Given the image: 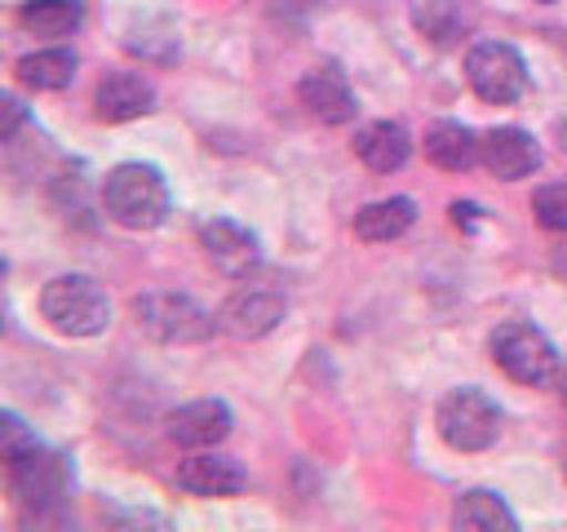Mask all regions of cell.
I'll use <instances>...</instances> for the list:
<instances>
[{"label":"cell","instance_id":"8","mask_svg":"<svg viewBox=\"0 0 567 532\" xmlns=\"http://www.w3.org/2000/svg\"><path fill=\"white\" fill-rule=\"evenodd\" d=\"M279 319H284V293L266 288V284H244L239 293L226 297V306L217 315V324L230 337H266Z\"/></svg>","mask_w":567,"mask_h":532},{"label":"cell","instance_id":"4","mask_svg":"<svg viewBox=\"0 0 567 532\" xmlns=\"http://www.w3.org/2000/svg\"><path fill=\"white\" fill-rule=\"evenodd\" d=\"M492 359H496V368L509 377V381H518V386H540V381H549L554 377V368H558V355H554V341L536 328V324H501L496 332H492Z\"/></svg>","mask_w":567,"mask_h":532},{"label":"cell","instance_id":"21","mask_svg":"<svg viewBox=\"0 0 567 532\" xmlns=\"http://www.w3.org/2000/svg\"><path fill=\"white\" fill-rule=\"evenodd\" d=\"M18 80L27 89H66L75 80V53L71 49H44V53H27L18 62Z\"/></svg>","mask_w":567,"mask_h":532},{"label":"cell","instance_id":"25","mask_svg":"<svg viewBox=\"0 0 567 532\" xmlns=\"http://www.w3.org/2000/svg\"><path fill=\"white\" fill-rule=\"evenodd\" d=\"M563 399H567V377H563Z\"/></svg>","mask_w":567,"mask_h":532},{"label":"cell","instance_id":"18","mask_svg":"<svg viewBox=\"0 0 567 532\" xmlns=\"http://www.w3.org/2000/svg\"><path fill=\"white\" fill-rule=\"evenodd\" d=\"M408 13H412V27L434 44H452L456 35L470 31L465 0H408Z\"/></svg>","mask_w":567,"mask_h":532},{"label":"cell","instance_id":"11","mask_svg":"<svg viewBox=\"0 0 567 532\" xmlns=\"http://www.w3.org/2000/svg\"><path fill=\"white\" fill-rule=\"evenodd\" d=\"M301 106L319 120V124H346L354 120V93L346 84V75L337 66H315L301 84H297Z\"/></svg>","mask_w":567,"mask_h":532},{"label":"cell","instance_id":"9","mask_svg":"<svg viewBox=\"0 0 567 532\" xmlns=\"http://www.w3.org/2000/svg\"><path fill=\"white\" fill-rule=\"evenodd\" d=\"M478 160H483V168L492 177L518 182V177H527V173L540 168V146H536L532 133H523V129L509 124V129H492V133L478 137Z\"/></svg>","mask_w":567,"mask_h":532},{"label":"cell","instance_id":"17","mask_svg":"<svg viewBox=\"0 0 567 532\" xmlns=\"http://www.w3.org/2000/svg\"><path fill=\"white\" fill-rule=\"evenodd\" d=\"M412 222H416V204L408 195H390V200H377V204H368V208L354 213V235L363 244H390Z\"/></svg>","mask_w":567,"mask_h":532},{"label":"cell","instance_id":"22","mask_svg":"<svg viewBox=\"0 0 567 532\" xmlns=\"http://www.w3.org/2000/svg\"><path fill=\"white\" fill-rule=\"evenodd\" d=\"M532 213L545 231H567V182H549V186H536L532 195Z\"/></svg>","mask_w":567,"mask_h":532},{"label":"cell","instance_id":"16","mask_svg":"<svg viewBox=\"0 0 567 532\" xmlns=\"http://www.w3.org/2000/svg\"><path fill=\"white\" fill-rule=\"evenodd\" d=\"M425 160L443 173H465L478 164V137L456 120H439L425 129Z\"/></svg>","mask_w":567,"mask_h":532},{"label":"cell","instance_id":"26","mask_svg":"<svg viewBox=\"0 0 567 532\" xmlns=\"http://www.w3.org/2000/svg\"><path fill=\"white\" fill-rule=\"evenodd\" d=\"M540 4H549V0H540Z\"/></svg>","mask_w":567,"mask_h":532},{"label":"cell","instance_id":"15","mask_svg":"<svg viewBox=\"0 0 567 532\" xmlns=\"http://www.w3.org/2000/svg\"><path fill=\"white\" fill-rule=\"evenodd\" d=\"M354 151H359V160H363L372 173H399V168L408 164L412 142H408V129H403V124H394V120H372V124H363V129L354 133Z\"/></svg>","mask_w":567,"mask_h":532},{"label":"cell","instance_id":"12","mask_svg":"<svg viewBox=\"0 0 567 532\" xmlns=\"http://www.w3.org/2000/svg\"><path fill=\"white\" fill-rule=\"evenodd\" d=\"M230 434V408L221 399H195L168 417V439L182 448H213Z\"/></svg>","mask_w":567,"mask_h":532},{"label":"cell","instance_id":"19","mask_svg":"<svg viewBox=\"0 0 567 532\" xmlns=\"http://www.w3.org/2000/svg\"><path fill=\"white\" fill-rule=\"evenodd\" d=\"M84 18V4L80 0H27L18 9V27L31 31V35H44V40H58V35H71Z\"/></svg>","mask_w":567,"mask_h":532},{"label":"cell","instance_id":"23","mask_svg":"<svg viewBox=\"0 0 567 532\" xmlns=\"http://www.w3.org/2000/svg\"><path fill=\"white\" fill-rule=\"evenodd\" d=\"M0 434H4V443H0L4 461H9L13 452H22V448H31V443H35V439H31V430L22 426V417H13V412H4V417H0Z\"/></svg>","mask_w":567,"mask_h":532},{"label":"cell","instance_id":"13","mask_svg":"<svg viewBox=\"0 0 567 532\" xmlns=\"http://www.w3.org/2000/svg\"><path fill=\"white\" fill-rule=\"evenodd\" d=\"M93 106H97V115L111 120V124L137 120V115H146V111L155 106V89H151V80L137 75V71H111V75L97 84Z\"/></svg>","mask_w":567,"mask_h":532},{"label":"cell","instance_id":"6","mask_svg":"<svg viewBox=\"0 0 567 532\" xmlns=\"http://www.w3.org/2000/svg\"><path fill=\"white\" fill-rule=\"evenodd\" d=\"M496 426H501L496 403L474 386H461L439 403V434L456 452H483L496 439Z\"/></svg>","mask_w":567,"mask_h":532},{"label":"cell","instance_id":"2","mask_svg":"<svg viewBox=\"0 0 567 532\" xmlns=\"http://www.w3.org/2000/svg\"><path fill=\"white\" fill-rule=\"evenodd\" d=\"M40 315L66 337H93L111 319V301L89 275H58L40 293Z\"/></svg>","mask_w":567,"mask_h":532},{"label":"cell","instance_id":"5","mask_svg":"<svg viewBox=\"0 0 567 532\" xmlns=\"http://www.w3.org/2000/svg\"><path fill=\"white\" fill-rule=\"evenodd\" d=\"M133 319L155 341H204L213 332V315L186 293H142Z\"/></svg>","mask_w":567,"mask_h":532},{"label":"cell","instance_id":"14","mask_svg":"<svg viewBox=\"0 0 567 532\" xmlns=\"http://www.w3.org/2000/svg\"><path fill=\"white\" fill-rule=\"evenodd\" d=\"M244 470L217 452H195L177 466V488H186L190 497H235L244 492Z\"/></svg>","mask_w":567,"mask_h":532},{"label":"cell","instance_id":"1","mask_svg":"<svg viewBox=\"0 0 567 532\" xmlns=\"http://www.w3.org/2000/svg\"><path fill=\"white\" fill-rule=\"evenodd\" d=\"M106 213L128 231H151L168 213V186L151 164H115L102 182Z\"/></svg>","mask_w":567,"mask_h":532},{"label":"cell","instance_id":"10","mask_svg":"<svg viewBox=\"0 0 567 532\" xmlns=\"http://www.w3.org/2000/svg\"><path fill=\"white\" fill-rule=\"evenodd\" d=\"M199 244H204L208 262H213L221 275H230V279H239V275H248V270L257 266V235L244 231V226L230 222V217L204 222V226H199Z\"/></svg>","mask_w":567,"mask_h":532},{"label":"cell","instance_id":"3","mask_svg":"<svg viewBox=\"0 0 567 532\" xmlns=\"http://www.w3.org/2000/svg\"><path fill=\"white\" fill-rule=\"evenodd\" d=\"M9 492L27 510L58 505L71 492V466H66V457L53 452V448H40V443L13 452L9 457Z\"/></svg>","mask_w":567,"mask_h":532},{"label":"cell","instance_id":"20","mask_svg":"<svg viewBox=\"0 0 567 532\" xmlns=\"http://www.w3.org/2000/svg\"><path fill=\"white\" fill-rule=\"evenodd\" d=\"M452 528H474V532H496V528H518V519H514V510L496 497V492H483V488H474V492H465L456 505H452Z\"/></svg>","mask_w":567,"mask_h":532},{"label":"cell","instance_id":"7","mask_svg":"<svg viewBox=\"0 0 567 532\" xmlns=\"http://www.w3.org/2000/svg\"><path fill=\"white\" fill-rule=\"evenodd\" d=\"M465 75H470V89L492 102V106H505V102H518L523 89H527V66L518 58L514 44H501V40H483L470 49L465 58Z\"/></svg>","mask_w":567,"mask_h":532},{"label":"cell","instance_id":"24","mask_svg":"<svg viewBox=\"0 0 567 532\" xmlns=\"http://www.w3.org/2000/svg\"><path fill=\"white\" fill-rule=\"evenodd\" d=\"M22 124V106L13 98H4V137H13V129Z\"/></svg>","mask_w":567,"mask_h":532}]
</instances>
